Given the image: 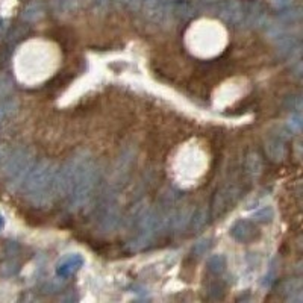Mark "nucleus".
<instances>
[{
  "mask_svg": "<svg viewBox=\"0 0 303 303\" xmlns=\"http://www.w3.org/2000/svg\"><path fill=\"white\" fill-rule=\"evenodd\" d=\"M100 170L97 163L87 152H79L71 157L58 170L59 199L65 200L68 211H81L94 196Z\"/></svg>",
  "mask_w": 303,
  "mask_h": 303,
  "instance_id": "obj_1",
  "label": "nucleus"
},
{
  "mask_svg": "<svg viewBox=\"0 0 303 303\" xmlns=\"http://www.w3.org/2000/svg\"><path fill=\"white\" fill-rule=\"evenodd\" d=\"M58 167L47 158L35 161L25 181L20 185L23 197L35 208H50L59 199L58 190Z\"/></svg>",
  "mask_w": 303,
  "mask_h": 303,
  "instance_id": "obj_2",
  "label": "nucleus"
},
{
  "mask_svg": "<svg viewBox=\"0 0 303 303\" xmlns=\"http://www.w3.org/2000/svg\"><path fill=\"white\" fill-rule=\"evenodd\" d=\"M35 163L34 152L29 147H16L14 150L8 152L2 160L0 175L7 182L10 190H19L22 182L25 181L26 175L32 169Z\"/></svg>",
  "mask_w": 303,
  "mask_h": 303,
  "instance_id": "obj_3",
  "label": "nucleus"
},
{
  "mask_svg": "<svg viewBox=\"0 0 303 303\" xmlns=\"http://www.w3.org/2000/svg\"><path fill=\"white\" fill-rule=\"evenodd\" d=\"M121 221V206L117 190L109 187L94 211V223L100 234H112Z\"/></svg>",
  "mask_w": 303,
  "mask_h": 303,
  "instance_id": "obj_4",
  "label": "nucleus"
},
{
  "mask_svg": "<svg viewBox=\"0 0 303 303\" xmlns=\"http://www.w3.org/2000/svg\"><path fill=\"white\" fill-rule=\"evenodd\" d=\"M243 184L240 182H226L224 185H221L211 202V218L212 220H218L221 218L227 211H231L237 202L240 200V197L243 196Z\"/></svg>",
  "mask_w": 303,
  "mask_h": 303,
  "instance_id": "obj_5",
  "label": "nucleus"
},
{
  "mask_svg": "<svg viewBox=\"0 0 303 303\" xmlns=\"http://www.w3.org/2000/svg\"><path fill=\"white\" fill-rule=\"evenodd\" d=\"M231 235L234 240L243 244L255 243L261 238V231L255 221L250 220H237L231 227Z\"/></svg>",
  "mask_w": 303,
  "mask_h": 303,
  "instance_id": "obj_6",
  "label": "nucleus"
},
{
  "mask_svg": "<svg viewBox=\"0 0 303 303\" xmlns=\"http://www.w3.org/2000/svg\"><path fill=\"white\" fill-rule=\"evenodd\" d=\"M265 154L270 161L282 163L288 157V145H286V135L274 132L265 138Z\"/></svg>",
  "mask_w": 303,
  "mask_h": 303,
  "instance_id": "obj_7",
  "label": "nucleus"
},
{
  "mask_svg": "<svg viewBox=\"0 0 303 303\" xmlns=\"http://www.w3.org/2000/svg\"><path fill=\"white\" fill-rule=\"evenodd\" d=\"M264 170V161L262 157L258 150H250L249 154L244 158V164H243V176L244 181L249 184H253L259 179V176L262 175Z\"/></svg>",
  "mask_w": 303,
  "mask_h": 303,
  "instance_id": "obj_8",
  "label": "nucleus"
},
{
  "mask_svg": "<svg viewBox=\"0 0 303 303\" xmlns=\"http://www.w3.org/2000/svg\"><path fill=\"white\" fill-rule=\"evenodd\" d=\"M82 265H84V258H82L81 255H78V253L68 255V256L62 258V259L56 264L55 273H56L58 277L67 279V277L73 276Z\"/></svg>",
  "mask_w": 303,
  "mask_h": 303,
  "instance_id": "obj_9",
  "label": "nucleus"
},
{
  "mask_svg": "<svg viewBox=\"0 0 303 303\" xmlns=\"http://www.w3.org/2000/svg\"><path fill=\"white\" fill-rule=\"evenodd\" d=\"M91 0H50V8L56 16H68L85 8Z\"/></svg>",
  "mask_w": 303,
  "mask_h": 303,
  "instance_id": "obj_10",
  "label": "nucleus"
},
{
  "mask_svg": "<svg viewBox=\"0 0 303 303\" xmlns=\"http://www.w3.org/2000/svg\"><path fill=\"white\" fill-rule=\"evenodd\" d=\"M46 13H47V5L44 0H31L22 11V19L26 23H34V22H40L46 16Z\"/></svg>",
  "mask_w": 303,
  "mask_h": 303,
  "instance_id": "obj_11",
  "label": "nucleus"
},
{
  "mask_svg": "<svg viewBox=\"0 0 303 303\" xmlns=\"http://www.w3.org/2000/svg\"><path fill=\"white\" fill-rule=\"evenodd\" d=\"M31 34V28H29V25H25V23H22V25H14L8 32H7V46H10V47H14L16 44H19L22 40H25L28 35Z\"/></svg>",
  "mask_w": 303,
  "mask_h": 303,
  "instance_id": "obj_12",
  "label": "nucleus"
},
{
  "mask_svg": "<svg viewBox=\"0 0 303 303\" xmlns=\"http://www.w3.org/2000/svg\"><path fill=\"white\" fill-rule=\"evenodd\" d=\"M300 52V40L297 37H285L279 41V53L283 58H292Z\"/></svg>",
  "mask_w": 303,
  "mask_h": 303,
  "instance_id": "obj_13",
  "label": "nucleus"
},
{
  "mask_svg": "<svg viewBox=\"0 0 303 303\" xmlns=\"http://www.w3.org/2000/svg\"><path fill=\"white\" fill-rule=\"evenodd\" d=\"M218 276H214V280L206 283L205 295L209 300H221L226 294V285L221 279H217Z\"/></svg>",
  "mask_w": 303,
  "mask_h": 303,
  "instance_id": "obj_14",
  "label": "nucleus"
},
{
  "mask_svg": "<svg viewBox=\"0 0 303 303\" xmlns=\"http://www.w3.org/2000/svg\"><path fill=\"white\" fill-rule=\"evenodd\" d=\"M19 109V100L16 97H5L0 99V123L10 120Z\"/></svg>",
  "mask_w": 303,
  "mask_h": 303,
  "instance_id": "obj_15",
  "label": "nucleus"
},
{
  "mask_svg": "<svg viewBox=\"0 0 303 303\" xmlns=\"http://www.w3.org/2000/svg\"><path fill=\"white\" fill-rule=\"evenodd\" d=\"M283 294L286 300L291 301H301V282L298 279H291L283 283Z\"/></svg>",
  "mask_w": 303,
  "mask_h": 303,
  "instance_id": "obj_16",
  "label": "nucleus"
},
{
  "mask_svg": "<svg viewBox=\"0 0 303 303\" xmlns=\"http://www.w3.org/2000/svg\"><path fill=\"white\" fill-rule=\"evenodd\" d=\"M206 217H208V212L205 208H199L197 211H193V215L190 218V223L187 226V229H190L191 232H197L199 229L205 226L206 223Z\"/></svg>",
  "mask_w": 303,
  "mask_h": 303,
  "instance_id": "obj_17",
  "label": "nucleus"
},
{
  "mask_svg": "<svg viewBox=\"0 0 303 303\" xmlns=\"http://www.w3.org/2000/svg\"><path fill=\"white\" fill-rule=\"evenodd\" d=\"M206 268L212 276H220L226 270V258L223 255H214L208 259Z\"/></svg>",
  "mask_w": 303,
  "mask_h": 303,
  "instance_id": "obj_18",
  "label": "nucleus"
},
{
  "mask_svg": "<svg viewBox=\"0 0 303 303\" xmlns=\"http://www.w3.org/2000/svg\"><path fill=\"white\" fill-rule=\"evenodd\" d=\"M14 90V79L8 73H0V99L8 97Z\"/></svg>",
  "mask_w": 303,
  "mask_h": 303,
  "instance_id": "obj_19",
  "label": "nucleus"
},
{
  "mask_svg": "<svg viewBox=\"0 0 303 303\" xmlns=\"http://www.w3.org/2000/svg\"><path fill=\"white\" fill-rule=\"evenodd\" d=\"M212 247V240L211 238H203V240H199L193 249H191V256L194 258H200L203 255H206L209 252V249Z\"/></svg>",
  "mask_w": 303,
  "mask_h": 303,
  "instance_id": "obj_20",
  "label": "nucleus"
},
{
  "mask_svg": "<svg viewBox=\"0 0 303 303\" xmlns=\"http://www.w3.org/2000/svg\"><path fill=\"white\" fill-rule=\"evenodd\" d=\"M19 271V264L14 259H8L5 261L2 265H0V274L2 276H14Z\"/></svg>",
  "mask_w": 303,
  "mask_h": 303,
  "instance_id": "obj_21",
  "label": "nucleus"
},
{
  "mask_svg": "<svg viewBox=\"0 0 303 303\" xmlns=\"http://www.w3.org/2000/svg\"><path fill=\"white\" fill-rule=\"evenodd\" d=\"M294 2H295V0H270V7H271L273 10L282 13V11H285V10L292 8Z\"/></svg>",
  "mask_w": 303,
  "mask_h": 303,
  "instance_id": "obj_22",
  "label": "nucleus"
},
{
  "mask_svg": "<svg viewBox=\"0 0 303 303\" xmlns=\"http://www.w3.org/2000/svg\"><path fill=\"white\" fill-rule=\"evenodd\" d=\"M273 209L271 208H262L261 211H258V212H255V215H253V220H256V221H264V223H267V221H271V218H273Z\"/></svg>",
  "mask_w": 303,
  "mask_h": 303,
  "instance_id": "obj_23",
  "label": "nucleus"
},
{
  "mask_svg": "<svg viewBox=\"0 0 303 303\" xmlns=\"http://www.w3.org/2000/svg\"><path fill=\"white\" fill-rule=\"evenodd\" d=\"M289 127L295 132H298L301 129V114L300 109H294L291 114V120H289Z\"/></svg>",
  "mask_w": 303,
  "mask_h": 303,
  "instance_id": "obj_24",
  "label": "nucleus"
},
{
  "mask_svg": "<svg viewBox=\"0 0 303 303\" xmlns=\"http://www.w3.org/2000/svg\"><path fill=\"white\" fill-rule=\"evenodd\" d=\"M120 5H123L127 10H138L141 7H144L148 0H118Z\"/></svg>",
  "mask_w": 303,
  "mask_h": 303,
  "instance_id": "obj_25",
  "label": "nucleus"
},
{
  "mask_svg": "<svg viewBox=\"0 0 303 303\" xmlns=\"http://www.w3.org/2000/svg\"><path fill=\"white\" fill-rule=\"evenodd\" d=\"M8 32V25H7V20H0V38L5 37Z\"/></svg>",
  "mask_w": 303,
  "mask_h": 303,
  "instance_id": "obj_26",
  "label": "nucleus"
},
{
  "mask_svg": "<svg viewBox=\"0 0 303 303\" xmlns=\"http://www.w3.org/2000/svg\"><path fill=\"white\" fill-rule=\"evenodd\" d=\"M8 154V150L4 147V145H0V163H2V160L5 158V155Z\"/></svg>",
  "mask_w": 303,
  "mask_h": 303,
  "instance_id": "obj_27",
  "label": "nucleus"
},
{
  "mask_svg": "<svg viewBox=\"0 0 303 303\" xmlns=\"http://www.w3.org/2000/svg\"><path fill=\"white\" fill-rule=\"evenodd\" d=\"M4 227H5V217H4L2 212H0V232L4 231Z\"/></svg>",
  "mask_w": 303,
  "mask_h": 303,
  "instance_id": "obj_28",
  "label": "nucleus"
}]
</instances>
